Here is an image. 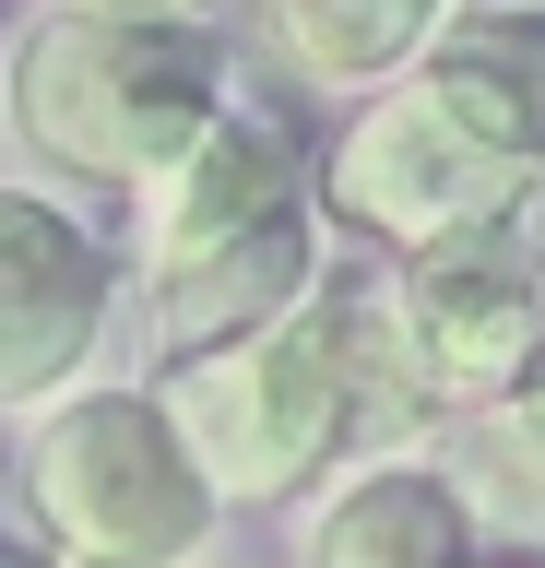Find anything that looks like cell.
<instances>
[{
  "mask_svg": "<svg viewBox=\"0 0 545 568\" xmlns=\"http://www.w3.org/2000/svg\"><path fill=\"white\" fill-rule=\"evenodd\" d=\"M0 106L48 178L143 190L225 106V36L131 24V12H37L24 36H0Z\"/></svg>",
  "mask_w": 545,
  "mask_h": 568,
  "instance_id": "6da1fadb",
  "label": "cell"
},
{
  "mask_svg": "<svg viewBox=\"0 0 545 568\" xmlns=\"http://www.w3.org/2000/svg\"><path fill=\"white\" fill-rule=\"evenodd\" d=\"M545 332V284L522 225H486V237L415 248L392 273L356 284V438L367 462L438 438L451 415H474L486 390L534 355Z\"/></svg>",
  "mask_w": 545,
  "mask_h": 568,
  "instance_id": "7a4b0ae2",
  "label": "cell"
},
{
  "mask_svg": "<svg viewBox=\"0 0 545 568\" xmlns=\"http://www.w3.org/2000/svg\"><path fill=\"white\" fill-rule=\"evenodd\" d=\"M356 284L367 273L344 261L273 332L154 379V403H166V426H179V450H190L214 509H273V497H296L309 474H332L356 450Z\"/></svg>",
  "mask_w": 545,
  "mask_h": 568,
  "instance_id": "3957f363",
  "label": "cell"
},
{
  "mask_svg": "<svg viewBox=\"0 0 545 568\" xmlns=\"http://www.w3.org/2000/svg\"><path fill=\"white\" fill-rule=\"evenodd\" d=\"M24 509L60 568H190L225 521L143 379H83L24 426Z\"/></svg>",
  "mask_w": 545,
  "mask_h": 568,
  "instance_id": "277c9868",
  "label": "cell"
},
{
  "mask_svg": "<svg viewBox=\"0 0 545 568\" xmlns=\"http://www.w3.org/2000/svg\"><path fill=\"white\" fill-rule=\"evenodd\" d=\"M522 202H534V190L509 166H486L415 83H380V95L344 119V142L309 166V213H321V225H356V237L392 248V261L486 237V225H522Z\"/></svg>",
  "mask_w": 545,
  "mask_h": 568,
  "instance_id": "5b68a950",
  "label": "cell"
},
{
  "mask_svg": "<svg viewBox=\"0 0 545 568\" xmlns=\"http://www.w3.org/2000/svg\"><path fill=\"white\" fill-rule=\"evenodd\" d=\"M273 213H309V142H296L285 106H238L225 95L214 119L131 190V273L166 284V273H190V261H214V248L261 237Z\"/></svg>",
  "mask_w": 545,
  "mask_h": 568,
  "instance_id": "8992f818",
  "label": "cell"
},
{
  "mask_svg": "<svg viewBox=\"0 0 545 568\" xmlns=\"http://www.w3.org/2000/svg\"><path fill=\"white\" fill-rule=\"evenodd\" d=\"M119 308V248L48 190H0V415L83 390Z\"/></svg>",
  "mask_w": 545,
  "mask_h": 568,
  "instance_id": "52a82bcc",
  "label": "cell"
},
{
  "mask_svg": "<svg viewBox=\"0 0 545 568\" xmlns=\"http://www.w3.org/2000/svg\"><path fill=\"white\" fill-rule=\"evenodd\" d=\"M403 83H415L486 166H509L522 190L545 178V0H463Z\"/></svg>",
  "mask_w": 545,
  "mask_h": 568,
  "instance_id": "ba28073f",
  "label": "cell"
},
{
  "mask_svg": "<svg viewBox=\"0 0 545 568\" xmlns=\"http://www.w3.org/2000/svg\"><path fill=\"white\" fill-rule=\"evenodd\" d=\"M321 273H332V225H321V213H273L261 237L214 248V261H190V273H166V284H143V355H154V379H179V367H202V355L273 332Z\"/></svg>",
  "mask_w": 545,
  "mask_h": 568,
  "instance_id": "9c48e42d",
  "label": "cell"
},
{
  "mask_svg": "<svg viewBox=\"0 0 545 568\" xmlns=\"http://www.w3.org/2000/svg\"><path fill=\"white\" fill-rule=\"evenodd\" d=\"M309 568H486L463 497L427 450H392V462H344L309 509Z\"/></svg>",
  "mask_w": 545,
  "mask_h": 568,
  "instance_id": "30bf717a",
  "label": "cell"
},
{
  "mask_svg": "<svg viewBox=\"0 0 545 568\" xmlns=\"http://www.w3.org/2000/svg\"><path fill=\"white\" fill-rule=\"evenodd\" d=\"M427 462L451 474L474 545H545V332H534V355H522L474 415L438 426Z\"/></svg>",
  "mask_w": 545,
  "mask_h": 568,
  "instance_id": "8fae6325",
  "label": "cell"
},
{
  "mask_svg": "<svg viewBox=\"0 0 545 568\" xmlns=\"http://www.w3.org/2000/svg\"><path fill=\"white\" fill-rule=\"evenodd\" d=\"M463 0H261V36L309 95H380L427 60V36Z\"/></svg>",
  "mask_w": 545,
  "mask_h": 568,
  "instance_id": "7c38bea8",
  "label": "cell"
},
{
  "mask_svg": "<svg viewBox=\"0 0 545 568\" xmlns=\"http://www.w3.org/2000/svg\"><path fill=\"white\" fill-rule=\"evenodd\" d=\"M48 12H131V24H214V0H48Z\"/></svg>",
  "mask_w": 545,
  "mask_h": 568,
  "instance_id": "4fadbf2b",
  "label": "cell"
},
{
  "mask_svg": "<svg viewBox=\"0 0 545 568\" xmlns=\"http://www.w3.org/2000/svg\"><path fill=\"white\" fill-rule=\"evenodd\" d=\"M545 190V178H534ZM522 248H534V284H545V202H522Z\"/></svg>",
  "mask_w": 545,
  "mask_h": 568,
  "instance_id": "5bb4252c",
  "label": "cell"
},
{
  "mask_svg": "<svg viewBox=\"0 0 545 568\" xmlns=\"http://www.w3.org/2000/svg\"><path fill=\"white\" fill-rule=\"evenodd\" d=\"M0 568H60V557H37V545H0Z\"/></svg>",
  "mask_w": 545,
  "mask_h": 568,
  "instance_id": "9a60e30c",
  "label": "cell"
}]
</instances>
